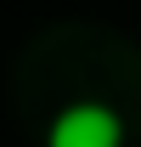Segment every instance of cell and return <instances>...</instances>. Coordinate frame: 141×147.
Returning <instances> with one entry per match:
<instances>
[{"instance_id": "obj_1", "label": "cell", "mask_w": 141, "mask_h": 147, "mask_svg": "<svg viewBox=\"0 0 141 147\" xmlns=\"http://www.w3.org/2000/svg\"><path fill=\"white\" fill-rule=\"evenodd\" d=\"M45 147H124V119L107 102H73L51 119Z\"/></svg>"}]
</instances>
